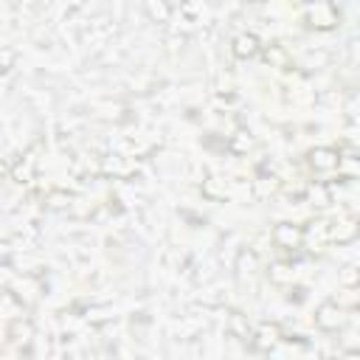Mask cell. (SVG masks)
I'll use <instances>...</instances> for the list:
<instances>
[{
  "label": "cell",
  "mask_w": 360,
  "mask_h": 360,
  "mask_svg": "<svg viewBox=\"0 0 360 360\" xmlns=\"http://www.w3.org/2000/svg\"><path fill=\"white\" fill-rule=\"evenodd\" d=\"M338 172L343 177H360V155H343L338 163Z\"/></svg>",
  "instance_id": "obj_14"
},
{
  "label": "cell",
  "mask_w": 360,
  "mask_h": 360,
  "mask_svg": "<svg viewBox=\"0 0 360 360\" xmlns=\"http://www.w3.org/2000/svg\"><path fill=\"white\" fill-rule=\"evenodd\" d=\"M346 115L352 121H360V87H354L349 93V98H346Z\"/></svg>",
  "instance_id": "obj_16"
},
{
  "label": "cell",
  "mask_w": 360,
  "mask_h": 360,
  "mask_svg": "<svg viewBox=\"0 0 360 360\" xmlns=\"http://www.w3.org/2000/svg\"><path fill=\"white\" fill-rule=\"evenodd\" d=\"M143 11H146V17L152 20V22H169L172 20V14H174V8L172 6H166V3H143Z\"/></svg>",
  "instance_id": "obj_8"
},
{
  "label": "cell",
  "mask_w": 360,
  "mask_h": 360,
  "mask_svg": "<svg viewBox=\"0 0 360 360\" xmlns=\"http://www.w3.org/2000/svg\"><path fill=\"white\" fill-rule=\"evenodd\" d=\"M276 188H278V177H267V174H262V177H256L253 180V194L259 197V200H267L270 194H276Z\"/></svg>",
  "instance_id": "obj_11"
},
{
  "label": "cell",
  "mask_w": 360,
  "mask_h": 360,
  "mask_svg": "<svg viewBox=\"0 0 360 360\" xmlns=\"http://www.w3.org/2000/svg\"><path fill=\"white\" fill-rule=\"evenodd\" d=\"M329 51H323V48H307L304 51V56H301V68H307V70H321V68H326L329 65Z\"/></svg>",
  "instance_id": "obj_7"
},
{
  "label": "cell",
  "mask_w": 360,
  "mask_h": 360,
  "mask_svg": "<svg viewBox=\"0 0 360 360\" xmlns=\"http://www.w3.org/2000/svg\"><path fill=\"white\" fill-rule=\"evenodd\" d=\"M228 332H231L233 338H242V340L250 335V329H248V321L242 318V312H231V315H228Z\"/></svg>",
  "instance_id": "obj_13"
},
{
  "label": "cell",
  "mask_w": 360,
  "mask_h": 360,
  "mask_svg": "<svg viewBox=\"0 0 360 360\" xmlns=\"http://www.w3.org/2000/svg\"><path fill=\"white\" fill-rule=\"evenodd\" d=\"M270 270H273L270 276H273L276 284H287V281H292V270H290L287 264H276V267H270Z\"/></svg>",
  "instance_id": "obj_17"
},
{
  "label": "cell",
  "mask_w": 360,
  "mask_h": 360,
  "mask_svg": "<svg viewBox=\"0 0 360 360\" xmlns=\"http://www.w3.org/2000/svg\"><path fill=\"white\" fill-rule=\"evenodd\" d=\"M338 163H340V155L335 149H329V146H315L309 152V166L315 172H335Z\"/></svg>",
  "instance_id": "obj_4"
},
{
  "label": "cell",
  "mask_w": 360,
  "mask_h": 360,
  "mask_svg": "<svg viewBox=\"0 0 360 360\" xmlns=\"http://www.w3.org/2000/svg\"><path fill=\"white\" fill-rule=\"evenodd\" d=\"M357 225H360V217H357Z\"/></svg>",
  "instance_id": "obj_20"
},
{
  "label": "cell",
  "mask_w": 360,
  "mask_h": 360,
  "mask_svg": "<svg viewBox=\"0 0 360 360\" xmlns=\"http://www.w3.org/2000/svg\"><path fill=\"white\" fill-rule=\"evenodd\" d=\"M231 53L239 56V59L256 56V53H259V37H256V34H248V31L236 34V37L231 39Z\"/></svg>",
  "instance_id": "obj_5"
},
{
  "label": "cell",
  "mask_w": 360,
  "mask_h": 360,
  "mask_svg": "<svg viewBox=\"0 0 360 360\" xmlns=\"http://www.w3.org/2000/svg\"><path fill=\"white\" fill-rule=\"evenodd\" d=\"M70 202H73V197H70L68 191H51V194H48V208H51V211H68Z\"/></svg>",
  "instance_id": "obj_15"
},
{
  "label": "cell",
  "mask_w": 360,
  "mask_h": 360,
  "mask_svg": "<svg viewBox=\"0 0 360 360\" xmlns=\"http://www.w3.org/2000/svg\"><path fill=\"white\" fill-rule=\"evenodd\" d=\"M202 194L208 200H222L228 194V183L222 177H208V180H202Z\"/></svg>",
  "instance_id": "obj_12"
},
{
  "label": "cell",
  "mask_w": 360,
  "mask_h": 360,
  "mask_svg": "<svg viewBox=\"0 0 360 360\" xmlns=\"http://www.w3.org/2000/svg\"><path fill=\"white\" fill-rule=\"evenodd\" d=\"M346 321H349V312L335 301H323L315 309V326L323 329V332H338V329L346 326Z\"/></svg>",
  "instance_id": "obj_2"
},
{
  "label": "cell",
  "mask_w": 360,
  "mask_h": 360,
  "mask_svg": "<svg viewBox=\"0 0 360 360\" xmlns=\"http://www.w3.org/2000/svg\"><path fill=\"white\" fill-rule=\"evenodd\" d=\"M360 233V225H357V219H340V222H335V225H329V239L332 242H352L354 236Z\"/></svg>",
  "instance_id": "obj_6"
},
{
  "label": "cell",
  "mask_w": 360,
  "mask_h": 360,
  "mask_svg": "<svg viewBox=\"0 0 360 360\" xmlns=\"http://www.w3.org/2000/svg\"><path fill=\"white\" fill-rule=\"evenodd\" d=\"M270 236H273V242H276L278 248H284V250H295V248L304 242V231H301L298 225H292V222H278Z\"/></svg>",
  "instance_id": "obj_3"
},
{
  "label": "cell",
  "mask_w": 360,
  "mask_h": 360,
  "mask_svg": "<svg viewBox=\"0 0 360 360\" xmlns=\"http://www.w3.org/2000/svg\"><path fill=\"white\" fill-rule=\"evenodd\" d=\"M338 284L346 287V290L360 287V264H343V267L338 270Z\"/></svg>",
  "instance_id": "obj_10"
},
{
  "label": "cell",
  "mask_w": 360,
  "mask_h": 360,
  "mask_svg": "<svg viewBox=\"0 0 360 360\" xmlns=\"http://www.w3.org/2000/svg\"><path fill=\"white\" fill-rule=\"evenodd\" d=\"M304 22L315 31H329L340 22V11L332 3H315V6H304Z\"/></svg>",
  "instance_id": "obj_1"
},
{
  "label": "cell",
  "mask_w": 360,
  "mask_h": 360,
  "mask_svg": "<svg viewBox=\"0 0 360 360\" xmlns=\"http://www.w3.org/2000/svg\"><path fill=\"white\" fill-rule=\"evenodd\" d=\"M177 332H180V338H186V340L200 338V332H202V321L194 318V315H183V318L177 321Z\"/></svg>",
  "instance_id": "obj_9"
},
{
  "label": "cell",
  "mask_w": 360,
  "mask_h": 360,
  "mask_svg": "<svg viewBox=\"0 0 360 360\" xmlns=\"http://www.w3.org/2000/svg\"><path fill=\"white\" fill-rule=\"evenodd\" d=\"M340 360H360V352H357V349H352V352H346Z\"/></svg>",
  "instance_id": "obj_19"
},
{
  "label": "cell",
  "mask_w": 360,
  "mask_h": 360,
  "mask_svg": "<svg viewBox=\"0 0 360 360\" xmlns=\"http://www.w3.org/2000/svg\"><path fill=\"white\" fill-rule=\"evenodd\" d=\"M346 51H349V62H352L354 68H360V34H354V37L349 39Z\"/></svg>",
  "instance_id": "obj_18"
}]
</instances>
